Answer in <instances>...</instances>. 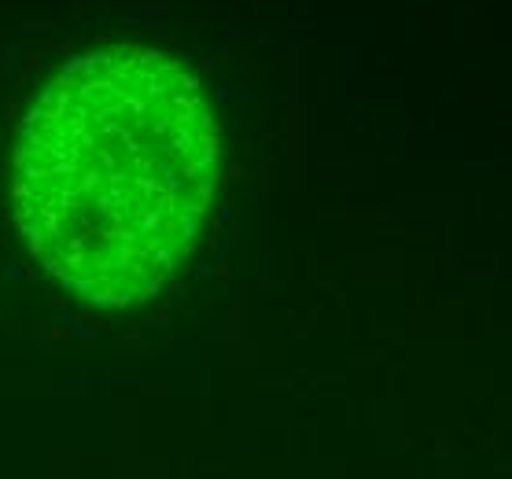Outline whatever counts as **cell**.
<instances>
[{"instance_id":"6da1fadb","label":"cell","mask_w":512,"mask_h":479,"mask_svg":"<svg viewBox=\"0 0 512 479\" xmlns=\"http://www.w3.org/2000/svg\"><path fill=\"white\" fill-rule=\"evenodd\" d=\"M218 129L174 59L111 48L74 59L23 126L15 207L70 292L104 306L152 295L196 244Z\"/></svg>"}]
</instances>
